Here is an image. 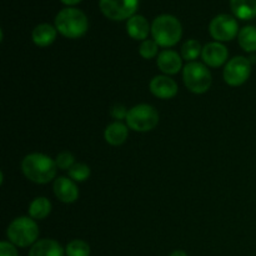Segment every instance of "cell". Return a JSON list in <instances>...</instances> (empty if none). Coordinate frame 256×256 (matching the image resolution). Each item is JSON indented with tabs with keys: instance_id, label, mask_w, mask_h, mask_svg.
Here are the masks:
<instances>
[{
	"instance_id": "1",
	"label": "cell",
	"mask_w": 256,
	"mask_h": 256,
	"mask_svg": "<svg viewBox=\"0 0 256 256\" xmlns=\"http://www.w3.org/2000/svg\"><path fill=\"white\" fill-rule=\"evenodd\" d=\"M22 170L30 182L48 184L56 176L58 166L55 160L48 155L32 152L22 159Z\"/></svg>"
},
{
	"instance_id": "2",
	"label": "cell",
	"mask_w": 256,
	"mask_h": 256,
	"mask_svg": "<svg viewBox=\"0 0 256 256\" xmlns=\"http://www.w3.org/2000/svg\"><path fill=\"white\" fill-rule=\"evenodd\" d=\"M55 28L58 32L69 39H78L86 34L89 29L88 16L76 8H65L58 12L55 18Z\"/></svg>"
},
{
	"instance_id": "3",
	"label": "cell",
	"mask_w": 256,
	"mask_h": 256,
	"mask_svg": "<svg viewBox=\"0 0 256 256\" xmlns=\"http://www.w3.org/2000/svg\"><path fill=\"white\" fill-rule=\"evenodd\" d=\"M152 39L158 45L164 48L174 46L180 42L182 35V22L176 16L170 14L159 15L152 24Z\"/></svg>"
},
{
	"instance_id": "4",
	"label": "cell",
	"mask_w": 256,
	"mask_h": 256,
	"mask_svg": "<svg viewBox=\"0 0 256 256\" xmlns=\"http://www.w3.org/2000/svg\"><path fill=\"white\" fill-rule=\"evenodd\" d=\"M6 236L12 244L20 248L34 245L39 236V228L32 218L20 216L12 220L6 230Z\"/></svg>"
},
{
	"instance_id": "5",
	"label": "cell",
	"mask_w": 256,
	"mask_h": 256,
	"mask_svg": "<svg viewBox=\"0 0 256 256\" xmlns=\"http://www.w3.org/2000/svg\"><path fill=\"white\" fill-rule=\"evenodd\" d=\"M126 125L138 132H146L154 129L159 122V112L154 106L139 104L129 109L126 115Z\"/></svg>"
},
{
	"instance_id": "6",
	"label": "cell",
	"mask_w": 256,
	"mask_h": 256,
	"mask_svg": "<svg viewBox=\"0 0 256 256\" xmlns=\"http://www.w3.org/2000/svg\"><path fill=\"white\" fill-rule=\"evenodd\" d=\"M185 86L194 94H204L212 86V74L204 64L198 62H188L182 69Z\"/></svg>"
},
{
	"instance_id": "7",
	"label": "cell",
	"mask_w": 256,
	"mask_h": 256,
	"mask_svg": "<svg viewBox=\"0 0 256 256\" xmlns=\"http://www.w3.org/2000/svg\"><path fill=\"white\" fill-rule=\"evenodd\" d=\"M99 6L108 19L120 22L134 16L139 0H99Z\"/></svg>"
},
{
	"instance_id": "8",
	"label": "cell",
	"mask_w": 256,
	"mask_h": 256,
	"mask_svg": "<svg viewBox=\"0 0 256 256\" xmlns=\"http://www.w3.org/2000/svg\"><path fill=\"white\" fill-rule=\"evenodd\" d=\"M239 24L232 15L219 14L210 22L209 32L216 42H230L239 35Z\"/></svg>"
},
{
	"instance_id": "9",
	"label": "cell",
	"mask_w": 256,
	"mask_h": 256,
	"mask_svg": "<svg viewBox=\"0 0 256 256\" xmlns=\"http://www.w3.org/2000/svg\"><path fill=\"white\" fill-rule=\"evenodd\" d=\"M252 74V62L244 56H235L224 69V80L230 86H240Z\"/></svg>"
},
{
	"instance_id": "10",
	"label": "cell",
	"mask_w": 256,
	"mask_h": 256,
	"mask_svg": "<svg viewBox=\"0 0 256 256\" xmlns=\"http://www.w3.org/2000/svg\"><path fill=\"white\" fill-rule=\"evenodd\" d=\"M228 55H229V52H228L226 46L219 42H208V44L202 48V60H204V62L208 66L212 68L222 66V65L226 62Z\"/></svg>"
},
{
	"instance_id": "11",
	"label": "cell",
	"mask_w": 256,
	"mask_h": 256,
	"mask_svg": "<svg viewBox=\"0 0 256 256\" xmlns=\"http://www.w3.org/2000/svg\"><path fill=\"white\" fill-rule=\"evenodd\" d=\"M150 92L159 99H172L178 94V84L165 75H158L150 82Z\"/></svg>"
},
{
	"instance_id": "12",
	"label": "cell",
	"mask_w": 256,
	"mask_h": 256,
	"mask_svg": "<svg viewBox=\"0 0 256 256\" xmlns=\"http://www.w3.org/2000/svg\"><path fill=\"white\" fill-rule=\"evenodd\" d=\"M52 188H54L55 196L65 204H72V202H76L79 198V190H78L76 184L74 182V180L69 179V178L60 176L55 179Z\"/></svg>"
},
{
	"instance_id": "13",
	"label": "cell",
	"mask_w": 256,
	"mask_h": 256,
	"mask_svg": "<svg viewBox=\"0 0 256 256\" xmlns=\"http://www.w3.org/2000/svg\"><path fill=\"white\" fill-rule=\"evenodd\" d=\"M158 68L169 75L178 74L182 68V58L174 50H162L156 58Z\"/></svg>"
},
{
	"instance_id": "14",
	"label": "cell",
	"mask_w": 256,
	"mask_h": 256,
	"mask_svg": "<svg viewBox=\"0 0 256 256\" xmlns=\"http://www.w3.org/2000/svg\"><path fill=\"white\" fill-rule=\"evenodd\" d=\"M126 32L130 38L135 40H146L148 35L152 32L149 22L142 15H134L126 22Z\"/></svg>"
},
{
	"instance_id": "15",
	"label": "cell",
	"mask_w": 256,
	"mask_h": 256,
	"mask_svg": "<svg viewBox=\"0 0 256 256\" xmlns=\"http://www.w3.org/2000/svg\"><path fill=\"white\" fill-rule=\"evenodd\" d=\"M64 249L52 239L38 240L30 249L28 256H64Z\"/></svg>"
},
{
	"instance_id": "16",
	"label": "cell",
	"mask_w": 256,
	"mask_h": 256,
	"mask_svg": "<svg viewBox=\"0 0 256 256\" xmlns=\"http://www.w3.org/2000/svg\"><path fill=\"white\" fill-rule=\"evenodd\" d=\"M56 28L52 25L48 24V22H42V24L36 25L32 32V39L35 45L38 46H49L56 39Z\"/></svg>"
},
{
	"instance_id": "17",
	"label": "cell",
	"mask_w": 256,
	"mask_h": 256,
	"mask_svg": "<svg viewBox=\"0 0 256 256\" xmlns=\"http://www.w3.org/2000/svg\"><path fill=\"white\" fill-rule=\"evenodd\" d=\"M128 125L122 124V122H115L108 125L105 129L104 136L108 144L112 145V146H119V145L124 144L129 135V129Z\"/></svg>"
},
{
	"instance_id": "18",
	"label": "cell",
	"mask_w": 256,
	"mask_h": 256,
	"mask_svg": "<svg viewBox=\"0 0 256 256\" xmlns=\"http://www.w3.org/2000/svg\"><path fill=\"white\" fill-rule=\"evenodd\" d=\"M230 8L238 19L252 20L256 18V0H230Z\"/></svg>"
},
{
	"instance_id": "19",
	"label": "cell",
	"mask_w": 256,
	"mask_h": 256,
	"mask_svg": "<svg viewBox=\"0 0 256 256\" xmlns=\"http://www.w3.org/2000/svg\"><path fill=\"white\" fill-rule=\"evenodd\" d=\"M50 212H52V202L44 196L35 198L29 205V215L32 219H45L50 214Z\"/></svg>"
},
{
	"instance_id": "20",
	"label": "cell",
	"mask_w": 256,
	"mask_h": 256,
	"mask_svg": "<svg viewBox=\"0 0 256 256\" xmlns=\"http://www.w3.org/2000/svg\"><path fill=\"white\" fill-rule=\"evenodd\" d=\"M239 45L242 49L248 52H256V26L254 25H246L242 29H240L238 35Z\"/></svg>"
},
{
	"instance_id": "21",
	"label": "cell",
	"mask_w": 256,
	"mask_h": 256,
	"mask_svg": "<svg viewBox=\"0 0 256 256\" xmlns=\"http://www.w3.org/2000/svg\"><path fill=\"white\" fill-rule=\"evenodd\" d=\"M202 52V46L200 42L195 39H190L185 42L182 46V58L186 62H194L195 59L199 58V55Z\"/></svg>"
},
{
	"instance_id": "22",
	"label": "cell",
	"mask_w": 256,
	"mask_h": 256,
	"mask_svg": "<svg viewBox=\"0 0 256 256\" xmlns=\"http://www.w3.org/2000/svg\"><path fill=\"white\" fill-rule=\"evenodd\" d=\"M66 256H90V246L82 240H72L65 249Z\"/></svg>"
},
{
	"instance_id": "23",
	"label": "cell",
	"mask_w": 256,
	"mask_h": 256,
	"mask_svg": "<svg viewBox=\"0 0 256 256\" xmlns=\"http://www.w3.org/2000/svg\"><path fill=\"white\" fill-rule=\"evenodd\" d=\"M69 176L74 182H85L90 176V168L82 162H75L74 166L69 170Z\"/></svg>"
},
{
	"instance_id": "24",
	"label": "cell",
	"mask_w": 256,
	"mask_h": 256,
	"mask_svg": "<svg viewBox=\"0 0 256 256\" xmlns=\"http://www.w3.org/2000/svg\"><path fill=\"white\" fill-rule=\"evenodd\" d=\"M158 49H159V45H158V42L154 39H146L140 44L139 54L144 59H152V58H155L158 55Z\"/></svg>"
},
{
	"instance_id": "25",
	"label": "cell",
	"mask_w": 256,
	"mask_h": 256,
	"mask_svg": "<svg viewBox=\"0 0 256 256\" xmlns=\"http://www.w3.org/2000/svg\"><path fill=\"white\" fill-rule=\"evenodd\" d=\"M55 162H56L58 169L70 170L75 165V158L74 155L70 154V152H64L58 154L56 159H55Z\"/></svg>"
},
{
	"instance_id": "26",
	"label": "cell",
	"mask_w": 256,
	"mask_h": 256,
	"mask_svg": "<svg viewBox=\"0 0 256 256\" xmlns=\"http://www.w3.org/2000/svg\"><path fill=\"white\" fill-rule=\"evenodd\" d=\"M0 256H18L14 244L8 242H0Z\"/></svg>"
},
{
	"instance_id": "27",
	"label": "cell",
	"mask_w": 256,
	"mask_h": 256,
	"mask_svg": "<svg viewBox=\"0 0 256 256\" xmlns=\"http://www.w3.org/2000/svg\"><path fill=\"white\" fill-rule=\"evenodd\" d=\"M128 112H129V110H126V108H125L124 105L116 104V105H114V106H112V118H114V119H116L118 122H120L122 119H126Z\"/></svg>"
},
{
	"instance_id": "28",
	"label": "cell",
	"mask_w": 256,
	"mask_h": 256,
	"mask_svg": "<svg viewBox=\"0 0 256 256\" xmlns=\"http://www.w3.org/2000/svg\"><path fill=\"white\" fill-rule=\"evenodd\" d=\"M60 2H62V4H65V5H68V6H72V5H76V4H79L80 2H82V0H60Z\"/></svg>"
},
{
	"instance_id": "29",
	"label": "cell",
	"mask_w": 256,
	"mask_h": 256,
	"mask_svg": "<svg viewBox=\"0 0 256 256\" xmlns=\"http://www.w3.org/2000/svg\"><path fill=\"white\" fill-rule=\"evenodd\" d=\"M170 256H188V255H186V252H182V250H176V252H172Z\"/></svg>"
}]
</instances>
